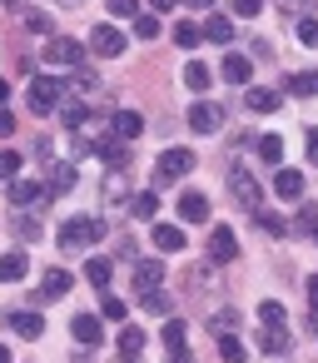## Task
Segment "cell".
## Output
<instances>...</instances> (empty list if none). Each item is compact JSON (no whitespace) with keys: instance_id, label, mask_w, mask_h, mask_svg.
<instances>
[{"instance_id":"obj_11","label":"cell","mask_w":318,"mask_h":363,"mask_svg":"<svg viewBox=\"0 0 318 363\" xmlns=\"http://www.w3.org/2000/svg\"><path fill=\"white\" fill-rule=\"evenodd\" d=\"M6 323H11V333H21V338H40V333H45V318H40V313H30V308L6 313Z\"/></svg>"},{"instance_id":"obj_30","label":"cell","mask_w":318,"mask_h":363,"mask_svg":"<svg viewBox=\"0 0 318 363\" xmlns=\"http://www.w3.org/2000/svg\"><path fill=\"white\" fill-rule=\"evenodd\" d=\"M204 35H199V21H179L174 26V45H184V50H194Z\"/></svg>"},{"instance_id":"obj_50","label":"cell","mask_w":318,"mask_h":363,"mask_svg":"<svg viewBox=\"0 0 318 363\" xmlns=\"http://www.w3.org/2000/svg\"><path fill=\"white\" fill-rule=\"evenodd\" d=\"M313 0H278V11H288V16H298V11H308Z\"/></svg>"},{"instance_id":"obj_44","label":"cell","mask_w":318,"mask_h":363,"mask_svg":"<svg viewBox=\"0 0 318 363\" xmlns=\"http://www.w3.org/2000/svg\"><path fill=\"white\" fill-rule=\"evenodd\" d=\"M110 16L115 21H135L140 16V0H110Z\"/></svg>"},{"instance_id":"obj_48","label":"cell","mask_w":318,"mask_h":363,"mask_svg":"<svg viewBox=\"0 0 318 363\" xmlns=\"http://www.w3.org/2000/svg\"><path fill=\"white\" fill-rule=\"evenodd\" d=\"M115 194H125V169H120V174H110V179H105V199H115Z\"/></svg>"},{"instance_id":"obj_31","label":"cell","mask_w":318,"mask_h":363,"mask_svg":"<svg viewBox=\"0 0 318 363\" xmlns=\"http://www.w3.org/2000/svg\"><path fill=\"white\" fill-rule=\"evenodd\" d=\"M254 145H259V155H263L273 169L283 164V140H278V135H263V140H254Z\"/></svg>"},{"instance_id":"obj_32","label":"cell","mask_w":318,"mask_h":363,"mask_svg":"<svg viewBox=\"0 0 318 363\" xmlns=\"http://www.w3.org/2000/svg\"><path fill=\"white\" fill-rule=\"evenodd\" d=\"M120 353L135 363V358L144 353V333H140V328H125V333H120Z\"/></svg>"},{"instance_id":"obj_18","label":"cell","mask_w":318,"mask_h":363,"mask_svg":"<svg viewBox=\"0 0 318 363\" xmlns=\"http://www.w3.org/2000/svg\"><path fill=\"white\" fill-rule=\"evenodd\" d=\"M273 194L278 199H298L303 194V174L298 169H273Z\"/></svg>"},{"instance_id":"obj_43","label":"cell","mask_w":318,"mask_h":363,"mask_svg":"<svg viewBox=\"0 0 318 363\" xmlns=\"http://www.w3.org/2000/svg\"><path fill=\"white\" fill-rule=\"evenodd\" d=\"M298 40H303L308 50H318V21H313V16H303V21H298Z\"/></svg>"},{"instance_id":"obj_42","label":"cell","mask_w":318,"mask_h":363,"mask_svg":"<svg viewBox=\"0 0 318 363\" xmlns=\"http://www.w3.org/2000/svg\"><path fill=\"white\" fill-rule=\"evenodd\" d=\"M159 338H164L169 348H184V323H179V318H169V323L159 328Z\"/></svg>"},{"instance_id":"obj_1","label":"cell","mask_w":318,"mask_h":363,"mask_svg":"<svg viewBox=\"0 0 318 363\" xmlns=\"http://www.w3.org/2000/svg\"><path fill=\"white\" fill-rule=\"evenodd\" d=\"M100 234H105V224H100V219H80V214H75V219H65V224H60V234H55V239H60V249H65V254H80V249H90Z\"/></svg>"},{"instance_id":"obj_40","label":"cell","mask_w":318,"mask_h":363,"mask_svg":"<svg viewBox=\"0 0 318 363\" xmlns=\"http://www.w3.org/2000/svg\"><path fill=\"white\" fill-rule=\"evenodd\" d=\"M219 353H224L229 363H244V343H239L234 333H219Z\"/></svg>"},{"instance_id":"obj_51","label":"cell","mask_w":318,"mask_h":363,"mask_svg":"<svg viewBox=\"0 0 318 363\" xmlns=\"http://www.w3.org/2000/svg\"><path fill=\"white\" fill-rule=\"evenodd\" d=\"M6 135H16V115H6V110H0V140H6Z\"/></svg>"},{"instance_id":"obj_22","label":"cell","mask_w":318,"mask_h":363,"mask_svg":"<svg viewBox=\"0 0 318 363\" xmlns=\"http://www.w3.org/2000/svg\"><path fill=\"white\" fill-rule=\"evenodd\" d=\"M130 214H135V219H159V189L135 194V199H130Z\"/></svg>"},{"instance_id":"obj_19","label":"cell","mask_w":318,"mask_h":363,"mask_svg":"<svg viewBox=\"0 0 318 363\" xmlns=\"http://www.w3.org/2000/svg\"><path fill=\"white\" fill-rule=\"evenodd\" d=\"M135 284L140 289H159L164 284V264L159 259H135Z\"/></svg>"},{"instance_id":"obj_56","label":"cell","mask_w":318,"mask_h":363,"mask_svg":"<svg viewBox=\"0 0 318 363\" xmlns=\"http://www.w3.org/2000/svg\"><path fill=\"white\" fill-rule=\"evenodd\" d=\"M6 100H11V85H6V80H0V110H6Z\"/></svg>"},{"instance_id":"obj_27","label":"cell","mask_w":318,"mask_h":363,"mask_svg":"<svg viewBox=\"0 0 318 363\" xmlns=\"http://www.w3.org/2000/svg\"><path fill=\"white\" fill-rule=\"evenodd\" d=\"M85 279H90L95 289H110V279H115V264H110V259H90V264H85Z\"/></svg>"},{"instance_id":"obj_9","label":"cell","mask_w":318,"mask_h":363,"mask_svg":"<svg viewBox=\"0 0 318 363\" xmlns=\"http://www.w3.org/2000/svg\"><path fill=\"white\" fill-rule=\"evenodd\" d=\"M209 259H214V264H234V259H239V239H234L229 224H219V229L209 234Z\"/></svg>"},{"instance_id":"obj_38","label":"cell","mask_w":318,"mask_h":363,"mask_svg":"<svg viewBox=\"0 0 318 363\" xmlns=\"http://www.w3.org/2000/svg\"><path fill=\"white\" fill-rule=\"evenodd\" d=\"M11 229H16V234H21V239H40V224H35V219H30V214H25V209H21V214H16V219H11Z\"/></svg>"},{"instance_id":"obj_57","label":"cell","mask_w":318,"mask_h":363,"mask_svg":"<svg viewBox=\"0 0 318 363\" xmlns=\"http://www.w3.org/2000/svg\"><path fill=\"white\" fill-rule=\"evenodd\" d=\"M184 6H194V11H209V6H214V0H184Z\"/></svg>"},{"instance_id":"obj_45","label":"cell","mask_w":318,"mask_h":363,"mask_svg":"<svg viewBox=\"0 0 318 363\" xmlns=\"http://www.w3.org/2000/svg\"><path fill=\"white\" fill-rule=\"evenodd\" d=\"M25 26H30V30H35V35H50V30H55V26H50V16H45V11H30V16H25Z\"/></svg>"},{"instance_id":"obj_47","label":"cell","mask_w":318,"mask_h":363,"mask_svg":"<svg viewBox=\"0 0 318 363\" xmlns=\"http://www.w3.org/2000/svg\"><path fill=\"white\" fill-rule=\"evenodd\" d=\"M259 11H263V0H234V16L239 21H254Z\"/></svg>"},{"instance_id":"obj_46","label":"cell","mask_w":318,"mask_h":363,"mask_svg":"<svg viewBox=\"0 0 318 363\" xmlns=\"http://www.w3.org/2000/svg\"><path fill=\"white\" fill-rule=\"evenodd\" d=\"M234 323H239V313H234V308H219V313H214V323H209V328H214V333H229V328H234Z\"/></svg>"},{"instance_id":"obj_52","label":"cell","mask_w":318,"mask_h":363,"mask_svg":"<svg viewBox=\"0 0 318 363\" xmlns=\"http://www.w3.org/2000/svg\"><path fill=\"white\" fill-rule=\"evenodd\" d=\"M149 6V16H164V11H174V0H144Z\"/></svg>"},{"instance_id":"obj_39","label":"cell","mask_w":318,"mask_h":363,"mask_svg":"<svg viewBox=\"0 0 318 363\" xmlns=\"http://www.w3.org/2000/svg\"><path fill=\"white\" fill-rule=\"evenodd\" d=\"M125 313H130V303H125V298H115V294H105V303H100V318H120V323H125Z\"/></svg>"},{"instance_id":"obj_2","label":"cell","mask_w":318,"mask_h":363,"mask_svg":"<svg viewBox=\"0 0 318 363\" xmlns=\"http://www.w3.org/2000/svg\"><path fill=\"white\" fill-rule=\"evenodd\" d=\"M189 169H194V155H189V150H164V155H159V164H154V189H164V184L184 179Z\"/></svg>"},{"instance_id":"obj_25","label":"cell","mask_w":318,"mask_h":363,"mask_svg":"<svg viewBox=\"0 0 318 363\" xmlns=\"http://www.w3.org/2000/svg\"><path fill=\"white\" fill-rule=\"evenodd\" d=\"M244 100H249V110H254V115H268V110H278V90H263V85H254Z\"/></svg>"},{"instance_id":"obj_37","label":"cell","mask_w":318,"mask_h":363,"mask_svg":"<svg viewBox=\"0 0 318 363\" xmlns=\"http://www.w3.org/2000/svg\"><path fill=\"white\" fill-rule=\"evenodd\" d=\"M159 35V16H135V40H154Z\"/></svg>"},{"instance_id":"obj_26","label":"cell","mask_w":318,"mask_h":363,"mask_svg":"<svg viewBox=\"0 0 318 363\" xmlns=\"http://www.w3.org/2000/svg\"><path fill=\"white\" fill-rule=\"evenodd\" d=\"M90 150H95L100 160H110V164H120V169H125V145H120V135H105V140H100V145H90Z\"/></svg>"},{"instance_id":"obj_12","label":"cell","mask_w":318,"mask_h":363,"mask_svg":"<svg viewBox=\"0 0 318 363\" xmlns=\"http://www.w3.org/2000/svg\"><path fill=\"white\" fill-rule=\"evenodd\" d=\"M224 80H229V85H249V80H254V60L239 55V50H229V55H224Z\"/></svg>"},{"instance_id":"obj_13","label":"cell","mask_w":318,"mask_h":363,"mask_svg":"<svg viewBox=\"0 0 318 363\" xmlns=\"http://www.w3.org/2000/svg\"><path fill=\"white\" fill-rule=\"evenodd\" d=\"M70 333H75V343H85V348H95V343L105 338V328H100V318H95V313L70 318Z\"/></svg>"},{"instance_id":"obj_24","label":"cell","mask_w":318,"mask_h":363,"mask_svg":"<svg viewBox=\"0 0 318 363\" xmlns=\"http://www.w3.org/2000/svg\"><path fill=\"white\" fill-rule=\"evenodd\" d=\"M209 80H214V75H209V65H204V60H189V65H184V85H189L194 95H204V90H209Z\"/></svg>"},{"instance_id":"obj_41","label":"cell","mask_w":318,"mask_h":363,"mask_svg":"<svg viewBox=\"0 0 318 363\" xmlns=\"http://www.w3.org/2000/svg\"><path fill=\"white\" fill-rule=\"evenodd\" d=\"M259 318H263V328H268V323H283L288 313H283V303H273V298H263V303H259Z\"/></svg>"},{"instance_id":"obj_23","label":"cell","mask_w":318,"mask_h":363,"mask_svg":"<svg viewBox=\"0 0 318 363\" xmlns=\"http://www.w3.org/2000/svg\"><path fill=\"white\" fill-rule=\"evenodd\" d=\"M288 95H293V100H313V95H318V70H298V75L288 80Z\"/></svg>"},{"instance_id":"obj_54","label":"cell","mask_w":318,"mask_h":363,"mask_svg":"<svg viewBox=\"0 0 318 363\" xmlns=\"http://www.w3.org/2000/svg\"><path fill=\"white\" fill-rule=\"evenodd\" d=\"M169 363H194V358H189V348H169Z\"/></svg>"},{"instance_id":"obj_33","label":"cell","mask_w":318,"mask_h":363,"mask_svg":"<svg viewBox=\"0 0 318 363\" xmlns=\"http://www.w3.org/2000/svg\"><path fill=\"white\" fill-rule=\"evenodd\" d=\"M70 85H75V90H80V95H95V90H100V85H105V80H100V75H95V70H85V65H75V80H70Z\"/></svg>"},{"instance_id":"obj_6","label":"cell","mask_w":318,"mask_h":363,"mask_svg":"<svg viewBox=\"0 0 318 363\" xmlns=\"http://www.w3.org/2000/svg\"><path fill=\"white\" fill-rule=\"evenodd\" d=\"M60 100H65V80H55V75H40V80L30 85V105H35V115L55 110Z\"/></svg>"},{"instance_id":"obj_49","label":"cell","mask_w":318,"mask_h":363,"mask_svg":"<svg viewBox=\"0 0 318 363\" xmlns=\"http://www.w3.org/2000/svg\"><path fill=\"white\" fill-rule=\"evenodd\" d=\"M259 224H263V229H268V234H288V224H283V219H278V214H259Z\"/></svg>"},{"instance_id":"obj_17","label":"cell","mask_w":318,"mask_h":363,"mask_svg":"<svg viewBox=\"0 0 318 363\" xmlns=\"http://www.w3.org/2000/svg\"><path fill=\"white\" fill-rule=\"evenodd\" d=\"M154 249H159V254H179V249H184V229L154 219Z\"/></svg>"},{"instance_id":"obj_20","label":"cell","mask_w":318,"mask_h":363,"mask_svg":"<svg viewBox=\"0 0 318 363\" xmlns=\"http://www.w3.org/2000/svg\"><path fill=\"white\" fill-rule=\"evenodd\" d=\"M115 135H120V140H140V135H144V115H140V110H120V115H115Z\"/></svg>"},{"instance_id":"obj_28","label":"cell","mask_w":318,"mask_h":363,"mask_svg":"<svg viewBox=\"0 0 318 363\" xmlns=\"http://www.w3.org/2000/svg\"><path fill=\"white\" fill-rule=\"evenodd\" d=\"M263 353H288V328L283 323H268L263 328Z\"/></svg>"},{"instance_id":"obj_4","label":"cell","mask_w":318,"mask_h":363,"mask_svg":"<svg viewBox=\"0 0 318 363\" xmlns=\"http://www.w3.org/2000/svg\"><path fill=\"white\" fill-rule=\"evenodd\" d=\"M11 204L16 209H45L50 204V189L40 179H11Z\"/></svg>"},{"instance_id":"obj_58","label":"cell","mask_w":318,"mask_h":363,"mask_svg":"<svg viewBox=\"0 0 318 363\" xmlns=\"http://www.w3.org/2000/svg\"><path fill=\"white\" fill-rule=\"evenodd\" d=\"M0 363H16V358H11V348H6V343H0Z\"/></svg>"},{"instance_id":"obj_15","label":"cell","mask_w":318,"mask_h":363,"mask_svg":"<svg viewBox=\"0 0 318 363\" xmlns=\"http://www.w3.org/2000/svg\"><path fill=\"white\" fill-rule=\"evenodd\" d=\"M199 35H204V40H214V45H229V40H234V21H229V16H204Z\"/></svg>"},{"instance_id":"obj_53","label":"cell","mask_w":318,"mask_h":363,"mask_svg":"<svg viewBox=\"0 0 318 363\" xmlns=\"http://www.w3.org/2000/svg\"><path fill=\"white\" fill-rule=\"evenodd\" d=\"M308 303H313V313H318V274L308 279Z\"/></svg>"},{"instance_id":"obj_36","label":"cell","mask_w":318,"mask_h":363,"mask_svg":"<svg viewBox=\"0 0 318 363\" xmlns=\"http://www.w3.org/2000/svg\"><path fill=\"white\" fill-rule=\"evenodd\" d=\"M0 179H6V184L21 179V155L16 150H0Z\"/></svg>"},{"instance_id":"obj_55","label":"cell","mask_w":318,"mask_h":363,"mask_svg":"<svg viewBox=\"0 0 318 363\" xmlns=\"http://www.w3.org/2000/svg\"><path fill=\"white\" fill-rule=\"evenodd\" d=\"M308 160H313V164H318V130H313V135H308Z\"/></svg>"},{"instance_id":"obj_29","label":"cell","mask_w":318,"mask_h":363,"mask_svg":"<svg viewBox=\"0 0 318 363\" xmlns=\"http://www.w3.org/2000/svg\"><path fill=\"white\" fill-rule=\"evenodd\" d=\"M293 234H303V239H313V234H318V204H303V209H298Z\"/></svg>"},{"instance_id":"obj_10","label":"cell","mask_w":318,"mask_h":363,"mask_svg":"<svg viewBox=\"0 0 318 363\" xmlns=\"http://www.w3.org/2000/svg\"><path fill=\"white\" fill-rule=\"evenodd\" d=\"M179 219H184V224H204V219H209V199H204L199 189H184V194H179Z\"/></svg>"},{"instance_id":"obj_35","label":"cell","mask_w":318,"mask_h":363,"mask_svg":"<svg viewBox=\"0 0 318 363\" xmlns=\"http://www.w3.org/2000/svg\"><path fill=\"white\" fill-rule=\"evenodd\" d=\"M65 125H70V130L80 135V130L90 125V105H85V100H80V105H65Z\"/></svg>"},{"instance_id":"obj_8","label":"cell","mask_w":318,"mask_h":363,"mask_svg":"<svg viewBox=\"0 0 318 363\" xmlns=\"http://www.w3.org/2000/svg\"><path fill=\"white\" fill-rule=\"evenodd\" d=\"M229 194L244 204V209H259V184H254V174L239 164V169H229Z\"/></svg>"},{"instance_id":"obj_34","label":"cell","mask_w":318,"mask_h":363,"mask_svg":"<svg viewBox=\"0 0 318 363\" xmlns=\"http://www.w3.org/2000/svg\"><path fill=\"white\" fill-rule=\"evenodd\" d=\"M140 303H144L149 313H169V294H164V289H140Z\"/></svg>"},{"instance_id":"obj_16","label":"cell","mask_w":318,"mask_h":363,"mask_svg":"<svg viewBox=\"0 0 318 363\" xmlns=\"http://www.w3.org/2000/svg\"><path fill=\"white\" fill-rule=\"evenodd\" d=\"M45 189H50V199H55V194H70V189H75V164L55 160V164H50V179H45Z\"/></svg>"},{"instance_id":"obj_7","label":"cell","mask_w":318,"mask_h":363,"mask_svg":"<svg viewBox=\"0 0 318 363\" xmlns=\"http://www.w3.org/2000/svg\"><path fill=\"white\" fill-rule=\"evenodd\" d=\"M45 60H50V65H85V45H80V40H70V35H50Z\"/></svg>"},{"instance_id":"obj_14","label":"cell","mask_w":318,"mask_h":363,"mask_svg":"<svg viewBox=\"0 0 318 363\" xmlns=\"http://www.w3.org/2000/svg\"><path fill=\"white\" fill-rule=\"evenodd\" d=\"M30 274V259L21 254V249H11V254H0V284H21Z\"/></svg>"},{"instance_id":"obj_5","label":"cell","mask_w":318,"mask_h":363,"mask_svg":"<svg viewBox=\"0 0 318 363\" xmlns=\"http://www.w3.org/2000/svg\"><path fill=\"white\" fill-rule=\"evenodd\" d=\"M125 30H115V26H95L90 30V50L100 55V60H115V55H125Z\"/></svg>"},{"instance_id":"obj_3","label":"cell","mask_w":318,"mask_h":363,"mask_svg":"<svg viewBox=\"0 0 318 363\" xmlns=\"http://www.w3.org/2000/svg\"><path fill=\"white\" fill-rule=\"evenodd\" d=\"M189 130H194V135H219V130H224V105H214V100H194V110H189Z\"/></svg>"},{"instance_id":"obj_21","label":"cell","mask_w":318,"mask_h":363,"mask_svg":"<svg viewBox=\"0 0 318 363\" xmlns=\"http://www.w3.org/2000/svg\"><path fill=\"white\" fill-rule=\"evenodd\" d=\"M70 294V274L65 269H45V279H40V298H65Z\"/></svg>"}]
</instances>
